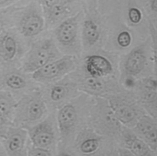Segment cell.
I'll return each instance as SVG.
<instances>
[{
  "label": "cell",
  "mask_w": 157,
  "mask_h": 156,
  "mask_svg": "<svg viewBox=\"0 0 157 156\" xmlns=\"http://www.w3.org/2000/svg\"><path fill=\"white\" fill-rule=\"evenodd\" d=\"M47 113V106L43 94L37 91L29 92L17 102L13 117V125L25 128L34 125L43 120Z\"/></svg>",
  "instance_id": "1"
},
{
  "label": "cell",
  "mask_w": 157,
  "mask_h": 156,
  "mask_svg": "<svg viewBox=\"0 0 157 156\" xmlns=\"http://www.w3.org/2000/svg\"><path fill=\"white\" fill-rule=\"evenodd\" d=\"M60 56V53L52 39H40L31 44L22 59L20 69L25 73L31 74Z\"/></svg>",
  "instance_id": "2"
},
{
  "label": "cell",
  "mask_w": 157,
  "mask_h": 156,
  "mask_svg": "<svg viewBox=\"0 0 157 156\" xmlns=\"http://www.w3.org/2000/svg\"><path fill=\"white\" fill-rule=\"evenodd\" d=\"M101 97L107 100L120 122L126 126L134 127L144 115L142 109L131 97L115 93L106 94Z\"/></svg>",
  "instance_id": "3"
},
{
  "label": "cell",
  "mask_w": 157,
  "mask_h": 156,
  "mask_svg": "<svg viewBox=\"0 0 157 156\" xmlns=\"http://www.w3.org/2000/svg\"><path fill=\"white\" fill-rule=\"evenodd\" d=\"M75 65L76 59L74 56H60L31 73V78L40 83H55L72 71Z\"/></svg>",
  "instance_id": "4"
},
{
  "label": "cell",
  "mask_w": 157,
  "mask_h": 156,
  "mask_svg": "<svg viewBox=\"0 0 157 156\" xmlns=\"http://www.w3.org/2000/svg\"><path fill=\"white\" fill-rule=\"evenodd\" d=\"M45 26L42 8L31 2L24 9L17 23L19 33L26 38H33L40 34Z\"/></svg>",
  "instance_id": "5"
},
{
  "label": "cell",
  "mask_w": 157,
  "mask_h": 156,
  "mask_svg": "<svg viewBox=\"0 0 157 156\" xmlns=\"http://www.w3.org/2000/svg\"><path fill=\"white\" fill-rule=\"evenodd\" d=\"M28 138V130L26 128L12 125L7 128L1 139L8 155L20 156L26 155Z\"/></svg>",
  "instance_id": "6"
},
{
  "label": "cell",
  "mask_w": 157,
  "mask_h": 156,
  "mask_svg": "<svg viewBox=\"0 0 157 156\" xmlns=\"http://www.w3.org/2000/svg\"><path fill=\"white\" fill-rule=\"evenodd\" d=\"M27 130L29 139L33 146L49 149L55 142V130L49 118H44Z\"/></svg>",
  "instance_id": "7"
},
{
  "label": "cell",
  "mask_w": 157,
  "mask_h": 156,
  "mask_svg": "<svg viewBox=\"0 0 157 156\" xmlns=\"http://www.w3.org/2000/svg\"><path fill=\"white\" fill-rule=\"evenodd\" d=\"M98 103L94 116L96 125L101 131L109 134L120 132L121 123L116 117L107 100L102 97L101 103Z\"/></svg>",
  "instance_id": "8"
},
{
  "label": "cell",
  "mask_w": 157,
  "mask_h": 156,
  "mask_svg": "<svg viewBox=\"0 0 157 156\" xmlns=\"http://www.w3.org/2000/svg\"><path fill=\"white\" fill-rule=\"evenodd\" d=\"M134 127V133L154 151L157 149V120L156 117L142 115Z\"/></svg>",
  "instance_id": "9"
},
{
  "label": "cell",
  "mask_w": 157,
  "mask_h": 156,
  "mask_svg": "<svg viewBox=\"0 0 157 156\" xmlns=\"http://www.w3.org/2000/svg\"><path fill=\"white\" fill-rule=\"evenodd\" d=\"M139 100L144 108L151 113V116H157V82L156 80H146L138 86Z\"/></svg>",
  "instance_id": "10"
},
{
  "label": "cell",
  "mask_w": 157,
  "mask_h": 156,
  "mask_svg": "<svg viewBox=\"0 0 157 156\" xmlns=\"http://www.w3.org/2000/svg\"><path fill=\"white\" fill-rule=\"evenodd\" d=\"M20 45L18 37L12 31L5 30L0 34V59L5 63L13 62L18 56Z\"/></svg>",
  "instance_id": "11"
},
{
  "label": "cell",
  "mask_w": 157,
  "mask_h": 156,
  "mask_svg": "<svg viewBox=\"0 0 157 156\" xmlns=\"http://www.w3.org/2000/svg\"><path fill=\"white\" fill-rule=\"evenodd\" d=\"M77 119L75 107L71 104L63 105L58 110L56 121L59 132L62 137L69 135L74 130Z\"/></svg>",
  "instance_id": "12"
},
{
  "label": "cell",
  "mask_w": 157,
  "mask_h": 156,
  "mask_svg": "<svg viewBox=\"0 0 157 156\" xmlns=\"http://www.w3.org/2000/svg\"><path fill=\"white\" fill-rule=\"evenodd\" d=\"M125 147L132 155L137 156L153 155V150L135 133L126 127L121 128L120 131Z\"/></svg>",
  "instance_id": "13"
},
{
  "label": "cell",
  "mask_w": 157,
  "mask_h": 156,
  "mask_svg": "<svg viewBox=\"0 0 157 156\" xmlns=\"http://www.w3.org/2000/svg\"><path fill=\"white\" fill-rule=\"evenodd\" d=\"M78 29L77 16L63 21L55 30L56 39L61 45L68 46L75 40Z\"/></svg>",
  "instance_id": "14"
},
{
  "label": "cell",
  "mask_w": 157,
  "mask_h": 156,
  "mask_svg": "<svg viewBox=\"0 0 157 156\" xmlns=\"http://www.w3.org/2000/svg\"><path fill=\"white\" fill-rule=\"evenodd\" d=\"M147 54L142 47L134 48L126 56L124 70L129 76H136L142 72L147 62Z\"/></svg>",
  "instance_id": "15"
},
{
  "label": "cell",
  "mask_w": 157,
  "mask_h": 156,
  "mask_svg": "<svg viewBox=\"0 0 157 156\" xmlns=\"http://www.w3.org/2000/svg\"><path fill=\"white\" fill-rule=\"evenodd\" d=\"M85 69L89 75L104 77L110 75L113 70L111 62L105 57L92 54L88 56L85 61Z\"/></svg>",
  "instance_id": "16"
},
{
  "label": "cell",
  "mask_w": 157,
  "mask_h": 156,
  "mask_svg": "<svg viewBox=\"0 0 157 156\" xmlns=\"http://www.w3.org/2000/svg\"><path fill=\"white\" fill-rule=\"evenodd\" d=\"M102 78L89 75L80 82L79 87L85 92L100 97L109 94L110 88L108 83Z\"/></svg>",
  "instance_id": "17"
},
{
  "label": "cell",
  "mask_w": 157,
  "mask_h": 156,
  "mask_svg": "<svg viewBox=\"0 0 157 156\" xmlns=\"http://www.w3.org/2000/svg\"><path fill=\"white\" fill-rule=\"evenodd\" d=\"M71 84L67 82L57 81L52 84L47 91L46 98L49 102L58 105L68 98L71 91Z\"/></svg>",
  "instance_id": "18"
},
{
  "label": "cell",
  "mask_w": 157,
  "mask_h": 156,
  "mask_svg": "<svg viewBox=\"0 0 157 156\" xmlns=\"http://www.w3.org/2000/svg\"><path fill=\"white\" fill-rule=\"evenodd\" d=\"M17 104V100L9 90L0 89V114L13 122Z\"/></svg>",
  "instance_id": "19"
},
{
  "label": "cell",
  "mask_w": 157,
  "mask_h": 156,
  "mask_svg": "<svg viewBox=\"0 0 157 156\" xmlns=\"http://www.w3.org/2000/svg\"><path fill=\"white\" fill-rule=\"evenodd\" d=\"M3 84L10 91H19L26 88L28 82L27 78L22 73L18 72H12L4 76Z\"/></svg>",
  "instance_id": "20"
},
{
  "label": "cell",
  "mask_w": 157,
  "mask_h": 156,
  "mask_svg": "<svg viewBox=\"0 0 157 156\" xmlns=\"http://www.w3.org/2000/svg\"><path fill=\"white\" fill-rule=\"evenodd\" d=\"M99 32L97 25L91 20L85 21L83 28V38L85 45L92 46L99 39Z\"/></svg>",
  "instance_id": "21"
},
{
  "label": "cell",
  "mask_w": 157,
  "mask_h": 156,
  "mask_svg": "<svg viewBox=\"0 0 157 156\" xmlns=\"http://www.w3.org/2000/svg\"><path fill=\"white\" fill-rule=\"evenodd\" d=\"M99 147V141L96 138H88L83 141L80 146V149L84 154H91L96 151Z\"/></svg>",
  "instance_id": "22"
},
{
  "label": "cell",
  "mask_w": 157,
  "mask_h": 156,
  "mask_svg": "<svg viewBox=\"0 0 157 156\" xmlns=\"http://www.w3.org/2000/svg\"><path fill=\"white\" fill-rule=\"evenodd\" d=\"M26 155L29 156H49L53 154L50 149L35 146L31 144L30 146L27 147Z\"/></svg>",
  "instance_id": "23"
},
{
  "label": "cell",
  "mask_w": 157,
  "mask_h": 156,
  "mask_svg": "<svg viewBox=\"0 0 157 156\" xmlns=\"http://www.w3.org/2000/svg\"><path fill=\"white\" fill-rule=\"evenodd\" d=\"M150 31L152 39V45L153 50V59H154V71L156 76V81L157 82V31L155 29L153 26L150 24Z\"/></svg>",
  "instance_id": "24"
},
{
  "label": "cell",
  "mask_w": 157,
  "mask_h": 156,
  "mask_svg": "<svg viewBox=\"0 0 157 156\" xmlns=\"http://www.w3.org/2000/svg\"><path fill=\"white\" fill-rule=\"evenodd\" d=\"M12 125H13V123L10 119L0 114V138H2V137L4 136L7 128Z\"/></svg>",
  "instance_id": "25"
},
{
  "label": "cell",
  "mask_w": 157,
  "mask_h": 156,
  "mask_svg": "<svg viewBox=\"0 0 157 156\" xmlns=\"http://www.w3.org/2000/svg\"><path fill=\"white\" fill-rule=\"evenodd\" d=\"M118 42L121 46H128L131 43V36L128 32H121L118 37Z\"/></svg>",
  "instance_id": "26"
},
{
  "label": "cell",
  "mask_w": 157,
  "mask_h": 156,
  "mask_svg": "<svg viewBox=\"0 0 157 156\" xmlns=\"http://www.w3.org/2000/svg\"><path fill=\"white\" fill-rule=\"evenodd\" d=\"M129 16L131 21L134 23H138L140 20V12L137 9H131L129 12Z\"/></svg>",
  "instance_id": "27"
},
{
  "label": "cell",
  "mask_w": 157,
  "mask_h": 156,
  "mask_svg": "<svg viewBox=\"0 0 157 156\" xmlns=\"http://www.w3.org/2000/svg\"><path fill=\"white\" fill-rule=\"evenodd\" d=\"M59 1V0H38L39 4L40 6L42 11L46 10Z\"/></svg>",
  "instance_id": "28"
},
{
  "label": "cell",
  "mask_w": 157,
  "mask_h": 156,
  "mask_svg": "<svg viewBox=\"0 0 157 156\" xmlns=\"http://www.w3.org/2000/svg\"><path fill=\"white\" fill-rule=\"evenodd\" d=\"M18 1L20 0H0V9L12 6Z\"/></svg>",
  "instance_id": "29"
},
{
  "label": "cell",
  "mask_w": 157,
  "mask_h": 156,
  "mask_svg": "<svg viewBox=\"0 0 157 156\" xmlns=\"http://www.w3.org/2000/svg\"><path fill=\"white\" fill-rule=\"evenodd\" d=\"M6 26L7 24L6 23V21L4 20L2 15H0V34L6 30Z\"/></svg>",
  "instance_id": "30"
},
{
  "label": "cell",
  "mask_w": 157,
  "mask_h": 156,
  "mask_svg": "<svg viewBox=\"0 0 157 156\" xmlns=\"http://www.w3.org/2000/svg\"><path fill=\"white\" fill-rule=\"evenodd\" d=\"M152 9L157 12V0H153L152 3Z\"/></svg>",
  "instance_id": "31"
}]
</instances>
